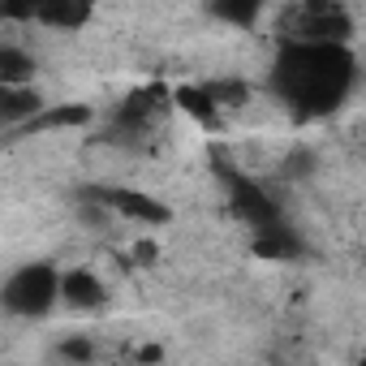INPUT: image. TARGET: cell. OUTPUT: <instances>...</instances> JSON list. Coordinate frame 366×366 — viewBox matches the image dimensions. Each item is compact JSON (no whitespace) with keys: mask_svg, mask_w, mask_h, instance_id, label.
I'll use <instances>...</instances> for the list:
<instances>
[{"mask_svg":"<svg viewBox=\"0 0 366 366\" xmlns=\"http://www.w3.org/2000/svg\"><path fill=\"white\" fill-rule=\"evenodd\" d=\"M357 86V56L353 44H310L285 39L272 65V91L285 108L302 121L332 117Z\"/></svg>","mask_w":366,"mask_h":366,"instance_id":"1","label":"cell"},{"mask_svg":"<svg viewBox=\"0 0 366 366\" xmlns=\"http://www.w3.org/2000/svg\"><path fill=\"white\" fill-rule=\"evenodd\" d=\"M61 306V267L22 263L0 280V310L14 319H48Z\"/></svg>","mask_w":366,"mask_h":366,"instance_id":"2","label":"cell"},{"mask_svg":"<svg viewBox=\"0 0 366 366\" xmlns=\"http://www.w3.org/2000/svg\"><path fill=\"white\" fill-rule=\"evenodd\" d=\"M86 199L95 207H104L108 216L117 220H129V224H142V229H164L172 224V207L147 190H134V186H95L86 190Z\"/></svg>","mask_w":366,"mask_h":366,"instance_id":"3","label":"cell"},{"mask_svg":"<svg viewBox=\"0 0 366 366\" xmlns=\"http://www.w3.org/2000/svg\"><path fill=\"white\" fill-rule=\"evenodd\" d=\"M229 203H233V216H237L250 233L272 229V224L285 220V207L276 203V194L263 190L259 181H250V177H237V172L229 177Z\"/></svg>","mask_w":366,"mask_h":366,"instance_id":"4","label":"cell"},{"mask_svg":"<svg viewBox=\"0 0 366 366\" xmlns=\"http://www.w3.org/2000/svg\"><path fill=\"white\" fill-rule=\"evenodd\" d=\"M168 91H172V86H164V82H147V86L129 91V95L121 99L117 117H112L117 134H121V138H138V134L155 129L159 112H164V108L172 104V95H168Z\"/></svg>","mask_w":366,"mask_h":366,"instance_id":"5","label":"cell"},{"mask_svg":"<svg viewBox=\"0 0 366 366\" xmlns=\"http://www.w3.org/2000/svg\"><path fill=\"white\" fill-rule=\"evenodd\" d=\"M285 39H310V44H353V14L327 9V14H293L285 26Z\"/></svg>","mask_w":366,"mask_h":366,"instance_id":"6","label":"cell"},{"mask_svg":"<svg viewBox=\"0 0 366 366\" xmlns=\"http://www.w3.org/2000/svg\"><path fill=\"white\" fill-rule=\"evenodd\" d=\"M61 306L74 315H99L108 306V285L91 267H69L61 272Z\"/></svg>","mask_w":366,"mask_h":366,"instance_id":"7","label":"cell"},{"mask_svg":"<svg viewBox=\"0 0 366 366\" xmlns=\"http://www.w3.org/2000/svg\"><path fill=\"white\" fill-rule=\"evenodd\" d=\"M168 95H172V108H177V112H186L194 125H203V129H220L224 108L216 104V95H212L207 82H181V86H172Z\"/></svg>","mask_w":366,"mask_h":366,"instance_id":"8","label":"cell"},{"mask_svg":"<svg viewBox=\"0 0 366 366\" xmlns=\"http://www.w3.org/2000/svg\"><path fill=\"white\" fill-rule=\"evenodd\" d=\"M250 250H254L259 259H267V263H285V259H297L306 246H302L297 229H293L289 220H280V224H272V229H259L254 242H250Z\"/></svg>","mask_w":366,"mask_h":366,"instance_id":"9","label":"cell"},{"mask_svg":"<svg viewBox=\"0 0 366 366\" xmlns=\"http://www.w3.org/2000/svg\"><path fill=\"white\" fill-rule=\"evenodd\" d=\"M95 121V108L91 104H56V108H39L22 129L26 134H52V129H78V125H91Z\"/></svg>","mask_w":366,"mask_h":366,"instance_id":"10","label":"cell"},{"mask_svg":"<svg viewBox=\"0 0 366 366\" xmlns=\"http://www.w3.org/2000/svg\"><path fill=\"white\" fill-rule=\"evenodd\" d=\"M39 61L22 44H0V86H35Z\"/></svg>","mask_w":366,"mask_h":366,"instance_id":"11","label":"cell"},{"mask_svg":"<svg viewBox=\"0 0 366 366\" xmlns=\"http://www.w3.org/2000/svg\"><path fill=\"white\" fill-rule=\"evenodd\" d=\"M95 5L99 0H48L39 26H48V31H82L95 18Z\"/></svg>","mask_w":366,"mask_h":366,"instance_id":"12","label":"cell"},{"mask_svg":"<svg viewBox=\"0 0 366 366\" xmlns=\"http://www.w3.org/2000/svg\"><path fill=\"white\" fill-rule=\"evenodd\" d=\"M44 108V95L35 86H0V125H26Z\"/></svg>","mask_w":366,"mask_h":366,"instance_id":"13","label":"cell"},{"mask_svg":"<svg viewBox=\"0 0 366 366\" xmlns=\"http://www.w3.org/2000/svg\"><path fill=\"white\" fill-rule=\"evenodd\" d=\"M263 14V0H207V18L233 31H250Z\"/></svg>","mask_w":366,"mask_h":366,"instance_id":"14","label":"cell"},{"mask_svg":"<svg viewBox=\"0 0 366 366\" xmlns=\"http://www.w3.org/2000/svg\"><path fill=\"white\" fill-rule=\"evenodd\" d=\"M44 9H48V0H0V18L5 22H35L39 26Z\"/></svg>","mask_w":366,"mask_h":366,"instance_id":"15","label":"cell"},{"mask_svg":"<svg viewBox=\"0 0 366 366\" xmlns=\"http://www.w3.org/2000/svg\"><path fill=\"white\" fill-rule=\"evenodd\" d=\"M212 86V95H216V104L229 112V108H242L246 99H250V86L242 82V78H220V82H207Z\"/></svg>","mask_w":366,"mask_h":366,"instance_id":"16","label":"cell"},{"mask_svg":"<svg viewBox=\"0 0 366 366\" xmlns=\"http://www.w3.org/2000/svg\"><path fill=\"white\" fill-rule=\"evenodd\" d=\"M56 353H61V357H69V362H91L99 349H95V340H91V336H69V340H61V345H56Z\"/></svg>","mask_w":366,"mask_h":366,"instance_id":"17","label":"cell"},{"mask_svg":"<svg viewBox=\"0 0 366 366\" xmlns=\"http://www.w3.org/2000/svg\"><path fill=\"white\" fill-rule=\"evenodd\" d=\"M129 254H134L142 267H151V263L159 259V242H155V237H138V242L129 246Z\"/></svg>","mask_w":366,"mask_h":366,"instance_id":"18","label":"cell"},{"mask_svg":"<svg viewBox=\"0 0 366 366\" xmlns=\"http://www.w3.org/2000/svg\"><path fill=\"white\" fill-rule=\"evenodd\" d=\"M340 5H345V0H302L297 9L302 14H327V9H340Z\"/></svg>","mask_w":366,"mask_h":366,"instance_id":"19","label":"cell"}]
</instances>
